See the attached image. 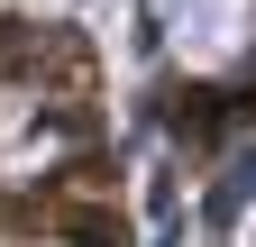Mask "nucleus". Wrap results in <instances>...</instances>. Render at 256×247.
Here are the masks:
<instances>
[{
  "mask_svg": "<svg viewBox=\"0 0 256 247\" xmlns=\"http://www.w3.org/2000/svg\"><path fill=\"white\" fill-rule=\"evenodd\" d=\"M0 247H119L110 192L82 165L64 37L0 18Z\"/></svg>",
  "mask_w": 256,
  "mask_h": 247,
  "instance_id": "f257e3e1",
  "label": "nucleus"
}]
</instances>
